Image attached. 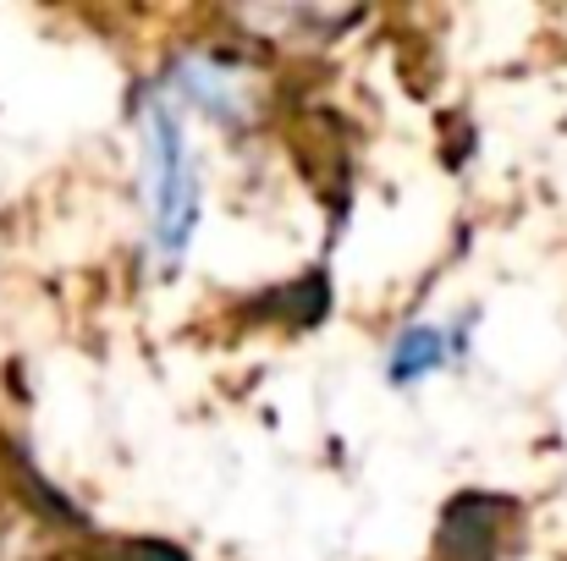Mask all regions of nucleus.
I'll list each match as a JSON object with an SVG mask.
<instances>
[{"instance_id":"obj_3","label":"nucleus","mask_w":567,"mask_h":561,"mask_svg":"<svg viewBox=\"0 0 567 561\" xmlns=\"http://www.w3.org/2000/svg\"><path fill=\"white\" fill-rule=\"evenodd\" d=\"M480 342V314H430L408 320L385 347H380V380L391 391H419L430 380H446L474 359Z\"/></svg>"},{"instance_id":"obj_2","label":"nucleus","mask_w":567,"mask_h":561,"mask_svg":"<svg viewBox=\"0 0 567 561\" xmlns=\"http://www.w3.org/2000/svg\"><path fill=\"white\" fill-rule=\"evenodd\" d=\"M155 89L188 116V127H209L215 138H254L270 111L259 61L231 44H177L161 61Z\"/></svg>"},{"instance_id":"obj_1","label":"nucleus","mask_w":567,"mask_h":561,"mask_svg":"<svg viewBox=\"0 0 567 561\" xmlns=\"http://www.w3.org/2000/svg\"><path fill=\"white\" fill-rule=\"evenodd\" d=\"M133 138H138L144 259L155 276H177L204 231V149L188 116L155 83H144L133 100Z\"/></svg>"}]
</instances>
